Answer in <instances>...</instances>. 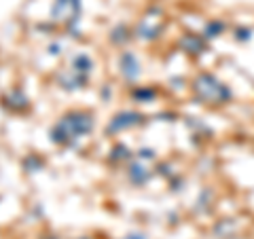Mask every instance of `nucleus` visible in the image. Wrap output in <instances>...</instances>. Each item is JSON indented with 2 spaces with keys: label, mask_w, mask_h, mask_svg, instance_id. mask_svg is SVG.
<instances>
[{
  "label": "nucleus",
  "mask_w": 254,
  "mask_h": 239,
  "mask_svg": "<svg viewBox=\"0 0 254 239\" xmlns=\"http://www.w3.org/2000/svg\"><path fill=\"white\" fill-rule=\"evenodd\" d=\"M190 89H193V98L205 106L218 108L233 100V91L229 89V85H225L212 72H199L190 83Z\"/></svg>",
  "instance_id": "1"
},
{
  "label": "nucleus",
  "mask_w": 254,
  "mask_h": 239,
  "mask_svg": "<svg viewBox=\"0 0 254 239\" xmlns=\"http://www.w3.org/2000/svg\"><path fill=\"white\" fill-rule=\"evenodd\" d=\"M93 129V115L87 110H70L51 129V140L55 144H70L81 135H87Z\"/></svg>",
  "instance_id": "2"
},
{
  "label": "nucleus",
  "mask_w": 254,
  "mask_h": 239,
  "mask_svg": "<svg viewBox=\"0 0 254 239\" xmlns=\"http://www.w3.org/2000/svg\"><path fill=\"white\" fill-rule=\"evenodd\" d=\"M165 28V13L159 9V6H150L146 9V13L142 15V19L138 21L136 30H133V34H136L140 41H157L159 36H161V32Z\"/></svg>",
  "instance_id": "3"
},
{
  "label": "nucleus",
  "mask_w": 254,
  "mask_h": 239,
  "mask_svg": "<svg viewBox=\"0 0 254 239\" xmlns=\"http://www.w3.org/2000/svg\"><path fill=\"white\" fill-rule=\"evenodd\" d=\"M78 13H81V0H55L51 6V19L64 21L68 26L78 19Z\"/></svg>",
  "instance_id": "4"
},
{
  "label": "nucleus",
  "mask_w": 254,
  "mask_h": 239,
  "mask_svg": "<svg viewBox=\"0 0 254 239\" xmlns=\"http://www.w3.org/2000/svg\"><path fill=\"white\" fill-rule=\"evenodd\" d=\"M142 123H144V115L136 113V110H121V113H117L113 119H110V123L106 125V133L113 135V133H119L123 129L138 127Z\"/></svg>",
  "instance_id": "5"
},
{
  "label": "nucleus",
  "mask_w": 254,
  "mask_h": 239,
  "mask_svg": "<svg viewBox=\"0 0 254 239\" xmlns=\"http://www.w3.org/2000/svg\"><path fill=\"white\" fill-rule=\"evenodd\" d=\"M178 49L185 51L187 55H193V58H197V55L205 53V49H208V41L203 38V34L187 32V34H182L178 38Z\"/></svg>",
  "instance_id": "6"
},
{
  "label": "nucleus",
  "mask_w": 254,
  "mask_h": 239,
  "mask_svg": "<svg viewBox=\"0 0 254 239\" xmlns=\"http://www.w3.org/2000/svg\"><path fill=\"white\" fill-rule=\"evenodd\" d=\"M119 70H121V74L127 78V81H136L140 76V61L138 58L133 55L131 51H125L121 58H119Z\"/></svg>",
  "instance_id": "7"
},
{
  "label": "nucleus",
  "mask_w": 254,
  "mask_h": 239,
  "mask_svg": "<svg viewBox=\"0 0 254 239\" xmlns=\"http://www.w3.org/2000/svg\"><path fill=\"white\" fill-rule=\"evenodd\" d=\"M150 176H153V174H150V170L148 167L144 165V163H131L129 165V170H127V178H129V182H133V184H146V182L150 180Z\"/></svg>",
  "instance_id": "8"
},
{
  "label": "nucleus",
  "mask_w": 254,
  "mask_h": 239,
  "mask_svg": "<svg viewBox=\"0 0 254 239\" xmlns=\"http://www.w3.org/2000/svg\"><path fill=\"white\" fill-rule=\"evenodd\" d=\"M60 83L64 85V89H81V87L87 83V76L83 74H76L74 70H70V72H64L60 74Z\"/></svg>",
  "instance_id": "9"
},
{
  "label": "nucleus",
  "mask_w": 254,
  "mask_h": 239,
  "mask_svg": "<svg viewBox=\"0 0 254 239\" xmlns=\"http://www.w3.org/2000/svg\"><path fill=\"white\" fill-rule=\"evenodd\" d=\"M72 70L76 74H83V76H87L93 70V61H91V58L87 53H78V55H74V60H72Z\"/></svg>",
  "instance_id": "10"
},
{
  "label": "nucleus",
  "mask_w": 254,
  "mask_h": 239,
  "mask_svg": "<svg viewBox=\"0 0 254 239\" xmlns=\"http://www.w3.org/2000/svg\"><path fill=\"white\" fill-rule=\"evenodd\" d=\"M225 30H227V23H225V21H222V19H212V21L205 23V28H203V38H205V41L218 38Z\"/></svg>",
  "instance_id": "11"
},
{
  "label": "nucleus",
  "mask_w": 254,
  "mask_h": 239,
  "mask_svg": "<svg viewBox=\"0 0 254 239\" xmlns=\"http://www.w3.org/2000/svg\"><path fill=\"white\" fill-rule=\"evenodd\" d=\"M129 34H131L129 28H127L125 23H119V26H115L113 30H110V43L113 45H125L131 38Z\"/></svg>",
  "instance_id": "12"
},
{
  "label": "nucleus",
  "mask_w": 254,
  "mask_h": 239,
  "mask_svg": "<svg viewBox=\"0 0 254 239\" xmlns=\"http://www.w3.org/2000/svg\"><path fill=\"white\" fill-rule=\"evenodd\" d=\"M6 106L13 110H23V108H28V98L19 89H15L6 95Z\"/></svg>",
  "instance_id": "13"
},
{
  "label": "nucleus",
  "mask_w": 254,
  "mask_h": 239,
  "mask_svg": "<svg viewBox=\"0 0 254 239\" xmlns=\"http://www.w3.org/2000/svg\"><path fill=\"white\" fill-rule=\"evenodd\" d=\"M131 98L136 102H153L157 98V91L153 87H136V89L131 91Z\"/></svg>",
  "instance_id": "14"
},
{
  "label": "nucleus",
  "mask_w": 254,
  "mask_h": 239,
  "mask_svg": "<svg viewBox=\"0 0 254 239\" xmlns=\"http://www.w3.org/2000/svg\"><path fill=\"white\" fill-rule=\"evenodd\" d=\"M131 157V150L127 148L125 144H115L113 150H110V161L117 163V161H127Z\"/></svg>",
  "instance_id": "15"
},
{
  "label": "nucleus",
  "mask_w": 254,
  "mask_h": 239,
  "mask_svg": "<svg viewBox=\"0 0 254 239\" xmlns=\"http://www.w3.org/2000/svg\"><path fill=\"white\" fill-rule=\"evenodd\" d=\"M233 36H235V41L237 43H250V38H252V30L250 28H235L233 32Z\"/></svg>",
  "instance_id": "16"
},
{
  "label": "nucleus",
  "mask_w": 254,
  "mask_h": 239,
  "mask_svg": "<svg viewBox=\"0 0 254 239\" xmlns=\"http://www.w3.org/2000/svg\"><path fill=\"white\" fill-rule=\"evenodd\" d=\"M41 165H43V161H41V159H38V157H34V155L28 157L26 161H23V167H26V170H28L30 174H34V172H36Z\"/></svg>",
  "instance_id": "17"
},
{
  "label": "nucleus",
  "mask_w": 254,
  "mask_h": 239,
  "mask_svg": "<svg viewBox=\"0 0 254 239\" xmlns=\"http://www.w3.org/2000/svg\"><path fill=\"white\" fill-rule=\"evenodd\" d=\"M138 157H142V159H155V150H150V148H142L140 153H138Z\"/></svg>",
  "instance_id": "18"
},
{
  "label": "nucleus",
  "mask_w": 254,
  "mask_h": 239,
  "mask_svg": "<svg viewBox=\"0 0 254 239\" xmlns=\"http://www.w3.org/2000/svg\"><path fill=\"white\" fill-rule=\"evenodd\" d=\"M123 239H146V235H142V233H131V235H127Z\"/></svg>",
  "instance_id": "19"
},
{
  "label": "nucleus",
  "mask_w": 254,
  "mask_h": 239,
  "mask_svg": "<svg viewBox=\"0 0 254 239\" xmlns=\"http://www.w3.org/2000/svg\"><path fill=\"white\" fill-rule=\"evenodd\" d=\"M49 51H51V55H58V51H62V47L60 45H51Z\"/></svg>",
  "instance_id": "20"
},
{
  "label": "nucleus",
  "mask_w": 254,
  "mask_h": 239,
  "mask_svg": "<svg viewBox=\"0 0 254 239\" xmlns=\"http://www.w3.org/2000/svg\"><path fill=\"white\" fill-rule=\"evenodd\" d=\"M81 239H87V237H81Z\"/></svg>",
  "instance_id": "21"
}]
</instances>
